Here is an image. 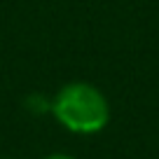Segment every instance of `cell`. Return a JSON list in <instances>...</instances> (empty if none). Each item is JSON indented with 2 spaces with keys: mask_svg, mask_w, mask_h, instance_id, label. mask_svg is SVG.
Segmentation results:
<instances>
[{
  "mask_svg": "<svg viewBox=\"0 0 159 159\" xmlns=\"http://www.w3.org/2000/svg\"><path fill=\"white\" fill-rule=\"evenodd\" d=\"M45 159H77V157L66 154V152H54V154H49V157H45Z\"/></svg>",
  "mask_w": 159,
  "mask_h": 159,
  "instance_id": "cell-2",
  "label": "cell"
},
{
  "mask_svg": "<svg viewBox=\"0 0 159 159\" xmlns=\"http://www.w3.org/2000/svg\"><path fill=\"white\" fill-rule=\"evenodd\" d=\"M52 112L63 129L80 136L98 134L110 122V103L98 87L68 82L52 98Z\"/></svg>",
  "mask_w": 159,
  "mask_h": 159,
  "instance_id": "cell-1",
  "label": "cell"
}]
</instances>
